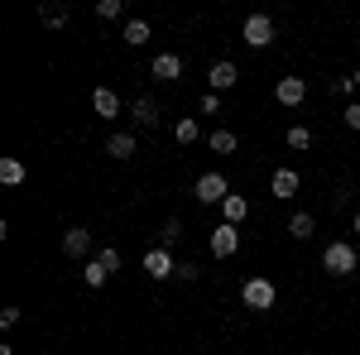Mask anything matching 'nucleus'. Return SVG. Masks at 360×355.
<instances>
[{
	"instance_id": "nucleus-1",
	"label": "nucleus",
	"mask_w": 360,
	"mask_h": 355,
	"mask_svg": "<svg viewBox=\"0 0 360 355\" xmlns=\"http://www.w3.org/2000/svg\"><path fill=\"white\" fill-rule=\"evenodd\" d=\"M240 302H245L250 312H269V307L278 302L274 278H264V273H255V278H245V283H240Z\"/></svg>"
},
{
	"instance_id": "nucleus-2",
	"label": "nucleus",
	"mask_w": 360,
	"mask_h": 355,
	"mask_svg": "<svg viewBox=\"0 0 360 355\" xmlns=\"http://www.w3.org/2000/svg\"><path fill=\"white\" fill-rule=\"evenodd\" d=\"M356 264H360V254H356V245H351V240H332V245L322 250V269L332 273V278L356 273Z\"/></svg>"
},
{
	"instance_id": "nucleus-3",
	"label": "nucleus",
	"mask_w": 360,
	"mask_h": 355,
	"mask_svg": "<svg viewBox=\"0 0 360 355\" xmlns=\"http://www.w3.org/2000/svg\"><path fill=\"white\" fill-rule=\"evenodd\" d=\"M193 197L202 202V207H221L226 197H231V183H226V173H202V178H197V188H193Z\"/></svg>"
},
{
	"instance_id": "nucleus-4",
	"label": "nucleus",
	"mask_w": 360,
	"mask_h": 355,
	"mask_svg": "<svg viewBox=\"0 0 360 355\" xmlns=\"http://www.w3.org/2000/svg\"><path fill=\"white\" fill-rule=\"evenodd\" d=\"M240 39H245L250 49H269V44H274V20H269V15H250L245 29H240Z\"/></svg>"
},
{
	"instance_id": "nucleus-5",
	"label": "nucleus",
	"mask_w": 360,
	"mask_h": 355,
	"mask_svg": "<svg viewBox=\"0 0 360 355\" xmlns=\"http://www.w3.org/2000/svg\"><path fill=\"white\" fill-rule=\"evenodd\" d=\"M207 245H212V254H217V259H231V254H236V250H240V226H217V231H212V240H207Z\"/></svg>"
},
{
	"instance_id": "nucleus-6",
	"label": "nucleus",
	"mask_w": 360,
	"mask_h": 355,
	"mask_svg": "<svg viewBox=\"0 0 360 355\" xmlns=\"http://www.w3.org/2000/svg\"><path fill=\"white\" fill-rule=\"evenodd\" d=\"M63 254H68V259H86V254H91V231H86V226H68V231H63Z\"/></svg>"
},
{
	"instance_id": "nucleus-7",
	"label": "nucleus",
	"mask_w": 360,
	"mask_h": 355,
	"mask_svg": "<svg viewBox=\"0 0 360 355\" xmlns=\"http://www.w3.org/2000/svg\"><path fill=\"white\" fill-rule=\"evenodd\" d=\"M298 188H303V178H298V168H278L274 178H269V192H274L278 202H293V197H298Z\"/></svg>"
},
{
	"instance_id": "nucleus-8",
	"label": "nucleus",
	"mask_w": 360,
	"mask_h": 355,
	"mask_svg": "<svg viewBox=\"0 0 360 355\" xmlns=\"http://www.w3.org/2000/svg\"><path fill=\"white\" fill-rule=\"evenodd\" d=\"M144 273L164 283V278H173V273H178V264H173V254L159 245V250H149V254H144Z\"/></svg>"
},
{
	"instance_id": "nucleus-9",
	"label": "nucleus",
	"mask_w": 360,
	"mask_h": 355,
	"mask_svg": "<svg viewBox=\"0 0 360 355\" xmlns=\"http://www.w3.org/2000/svg\"><path fill=\"white\" fill-rule=\"evenodd\" d=\"M207 82H212V91H231V86L240 82V67H236L231 58H221V63H212V72H207Z\"/></svg>"
},
{
	"instance_id": "nucleus-10",
	"label": "nucleus",
	"mask_w": 360,
	"mask_h": 355,
	"mask_svg": "<svg viewBox=\"0 0 360 355\" xmlns=\"http://www.w3.org/2000/svg\"><path fill=\"white\" fill-rule=\"evenodd\" d=\"M274 96H278V106H303L307 101V82L303 77H278Z\"/></svg>"
},
{
	"instance_id": "nucleus-11",
	"label": "nucleus",
	"mask_w": 360,
	"mask_h": 355,
	"mask_svg": "<svg viewBox=\"0 0 360 355\" xmlns=\"http://www.w3.org/2000/svg\"><path fill=\"white\" fill-rule=\"evenodd\" d=\"M135 149H139V139L130 135V130H115V135L106 139V154H111L115 164H125V159H135Z\"/></svg>"
},
{
	"instance_id": "nucleus-12",
	"label": "nucleus",
	"mask_w": 360,
	"mask_h": 355,
	"mask_svg": "<svg viewBox=\"0 0 360 355\" xmlns=\"http://www.w3.org/2000/svg\"><path fill=\"white\" fill-rule=\"evenodd\" d=\"M91 110H96L101 120H115V115H120V96H115L111 86H96V91H91Z\"/></svg>"
},
{
	"instance_id": "nucleus-13",
	"label": "nucleus",
	"mask_w": 360,
	"mask_h": 355,
	"mask_svg": "<svg viewBox=\"0 0 360 355\" xmlns=\"http://www.w3.org/2000/svg\"><path fill=\"white\" fill-rule=\"evenodd\" d=\"M149 72H154L159 82H178V77H183V58H178V53H159Z\"/></svg>"
},
{
	"instance_id": "nucleus-14",
	"label": "nucleus",
	"mask_w": 360,
	"mask_h": 355,
	"mask_svg": "<svg viewBox=\"0 0 360 355\" xmlns=\"http://www.w3.org/2000/svg\"><path fill=\"white\" fill-rule=\"evenodd\" d=\"M130 115H135L139 130H154V125H159V101H154V96H139L135 106H130Z\"/></svg>"
},
{
	"instance_id": "nucleus-15",
	"label": "nucleus",
	"mask_w": 360,
	"mask_h": 355,
	"mask_svg": "<svg viewBox=\"0 0 360 355\" xmlns=\"http://www.w3.org/2000/svg\"><path fill=\"white\" fill-rule=\"evenodd\" d=\"M25 178H29L25 159H15V154H5V159H0V183H5V188H20Z\"/></svg>"
},
{
	"instance_id": "nucleus-16",
	"label": "nucleus",
	"mask_w": 360,
	"mask_h": 355,
	"mask_svg": "<svg viewBox=\"0 0 360 355\" xmlns=\"http://www.w3.org/2000/svg\"><path fill=\"white\" fill-rule=\"evenodd\" d=\"M245 217H250V202L240 197V192H231V197L221 202V221H226V226H240Z\"/></svg>"
},
{
	"instance_id": "nucleus-17",
	"label": "nucleus",
	"mask_w": 360,
	"mask_h": 355,
	"mask_svg": "<svg viewBox=\"0 0 360 355\" xmlns=\"http://www.w3.org/2000/svg\"><path fill=\"white\" fill-rule=\"evenodd\" d=\"M288 235H293V240H312V235H317V217H312V212H293Z\"/></svg>"
},
{
	"instance_id": "nucleus-18",
	"label": "nucleus",
	"mask_w": 360,
	"mask_h": 355,
	"mask_svg": "<svg viewBox=\"0 0 360 355\" xmlns=\"http://www.w3.org/2000/svg\"><path fill=\"white\" fill-rule=\"evenodd\" d=\"M149 34H154L149 20H125V34H120V39H125L130 49H144V44H149Z\"/></svg>"
},
{
	"instance_id": "nucleus-19",
	"label": "nucleus",
	"mask_w": 360,
	"mask_h": 355,
	"mask_svg": "<svg viewBox=\"0 0 360 355\" xmlns=\"http://www.w3.org/2000/svg\"><path fill=\"white\" fill-rule=\"evenodd\" d=\"M207 149H212V154H236L240 139H236V130H212V135H207Z\"/></svg>"
},
{
	"instance_id": "nucleus-20",
	"label": "nucleus",
	"mask_w": 360,
	"mask_h": 355,
	"mask_svg": "<svg viewBox=\"0 0 360 355\" xmlns=\"http://www.w3.org/2000/svg\"><path fill=\"white\" fill-rule=\"evenodd\" d=\"M173 139H178V144H183V149H188V144H197V139H202V125H197L193 115H183V120H178V125H173Z\"/></svg>"
},
{
	"instance_id": "nucleus-21",
	"label": "nucleus",
	"mask_w": 360,
	"mask_h": 355,
	"mask_svg": "<svg viewBox=\"0 0 360 355\" xmlns=\"http://www.w3.org/2000/svg\"><path fill=\"white\" fill-rule=\"evenodd\" d=\"M82 278H86V288H101V283L111 278V269H106V264H101V259L91 254V259H86V264H82Z\"/></svg>"
},
{
	"instance_id": "nucleus-22",
	"label": "nucleus",
	"mask_w": 360,
	"mask_h": 355,
	"mask_svg": "<svg viewBox=\"0 0 360 355\" xmlns=\"http://www.w3.org/2000/svg\"><path fill=\"white\" fill-rule=\"evenodd\" d=\"M288 149H293V154H303V149H312V130H307V125H288Z\"/></svg>"
},
{
	"instance_id": "nucleus-23",
	"label": "nucleus",
	"mask_w": 360,
	"mask_h": 355,
	"mask_svg": "<svg viewBox=\"0 0 360 355\" xmlns=\"http://www.w3.org/2000/svg\"><path fill=\"white\" fill-rule=\"evenodd\" d=\"M91 15H96V20H120V15H125V5H120V0H96V5H91Z\"/></svg>"
},
{
	"instance_id": "nucleus-24",
	"label": "nucleus",
	"mask_w": 360,
	"mask_h": 355,
	"mask_svg": "<svg viewBox=\"0 0 360 355\" xmlns=\"http://www.w3.org/2000/svg\"><path fill=\"white\" fill-rule=\"evenodd\" d=\"M159 240H164V250H168V245H178V240H183V221L168 217V221H164V231H159Z\"/></svg>"
},
{
	"instance_id": "nucleus-25",
	"label": "nucleus",
	"mask_w": 360,
	"mask_h": 355,
	"mask_svg": "<svg viewBox=\"0 0 360 355\" xmlns=\"http://www.w3.org/2000/svg\"><path fill=\"white\" fill-rule=\"evenodd\" d=\"M44 25H49V29H63V25H68V10H58V5H44Z\"/></svg>"
},
{
	"instance_id": "nucleus-26",
	"label": "nucleus",
	"mask_w": 360,
	"mask_h": 355,
	"mask_svg": "<svg viewBox=\"0 0 360 355\" xmlns=\"http://www.w3.org/2000/svg\"><path fill=\"white\" fill-rule=\"evenodd\" d=\"M351 91H356V77H332V96H341V101H346Z\"/></svg>"
},
{
	"instance_id": "nucleus-27",
	"label": "nucleus",
	"mask_w": 360,
	"mask_h": 355,
	"mask_svg": "<svg viewBox=\"0 0 360 355\" xmlns=\"http://www.w3.org/2000/svg\"><path fill=\"white\" fill-rule=\"evenodd\" d=\"M96 259H101V264H106V269H120V250H111V245H106V250H101V254H96Z\"/></svg>"
},
{
	"instance_id": "nucleus-28",
	"label": "nucleus",
	"mask_w": 360,
	"mask_h": 355,
	"mask_svg": "<svg viewBox=\"0 0 360 355\" xmlns=\"http://www.w3.org/2000/svg\"><path fill=\"white\" fill-rule=\"evenodd\" d=\"M341 120H346V125H351V130H360V101H351V106L341 110Z\"/></svg>"
},
{
	"instance_id": "nucleus-29",
	"label": "nucleus",
	"mask_w": 360,
	"mask_h": 355,
	"mask_svg": "<svg viewBox=\"0 0 360 355\" xmlns=\"http://www.w3.org/2000/svg\"><path fill=\"white\" fill-rule=\"evenodd\" d=\"M217 110H221V96H217V91H207V96H202V115H217Z\"/></svg>"
},
{
	"instance_id": "nucleus-30",
	"label": "nucleus",
	"mask_w": 360,
	"mask_h": 355,
	"mask_svg": "<svg viewBox=\"0 0 360 355\" xmlns=\"http://www.w3.org/2000/svg\"><path fill=\"white\" fill-rule=\"evenodd\" d=\"M20 317H25V312H20V307H0V327H15V322H20Z\"/></svg>"
},
{
	"instance_id": "nucleus-31",
	"label": "nucleus",
	"mask_w": 360,
	"mask_h": 355,
	"mask_svg": "<svg viewBox=\"0 0 360 355\" xmlns=\"http://www.w3.org/2000/svg\"><path fill=\"white\" fill-rule=\"evenodd\" d=\"M197 273H202V269H197V264H178V278H183V283H193Z\"/></svg>"
},
{
	"instance_id": "nucleus-32",
	"label": "nucleus",
	"mask_w": 360,
	"mask_h": 355,
	"mask_svg": "<svg viewBox=\"0 0 360 355\" xmlns=\"http://www.w3.org/2000/svg\"><path fill=\"white\" fill-rule=\"evenodd\" d=\"M351 231H356V235H360V212H356V221H351Z\"/></svg>"
},
{
	"instance_id": "nucleus-33",
	"label": "nucleus",
	"mask_w": 360,
	"mask_h": 355,
	"mask_svg": "<svg viewBox=\"0 0 360 355\" xmlns=\"http://www.w3.org/2000/svg\"><path fill=\"white\" fill-rule=\"evenodd\" d=\"M351 77H356V91H360V67H356V72H351Z\"/></svg>"
}]
</instances>
